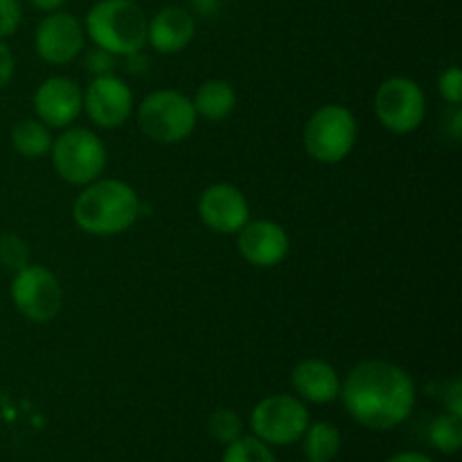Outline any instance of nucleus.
I'll list each match as a JSON object with an SVG mask.
<instances>
[{
    "mask_svg": "<svg viewBox=\"0 0 462 462\" xmlns=\"http://www.w3.org/2000/svg\"><path fill=\"white\" fill-rule=\"evenodd\" d=\"M343 406L361 427L391 431L409 420L415 406V382L402 365L383 359L361 361L341 383Z\"/></svg>",
    "mask_w": 462,
    "mask_h": 462,
    "instance_id": "nucleus-1",
    "label": "nucleus"
},
{
    "mask_svg": "<svg viewBox=\"0 0 462 462\" xmlns=\"http://www.w3.org/2000/svg\"><path fill=\"white\" fill-rule=\"evenodd\" d=\"M140 217L138 192L117 179H102L84 185L72 203L77 228L93 237H116L126 233Z\"/></svg>",
    "mask_w": 462,
    "mask_h": 462,
    "instance_id": "nucleus-2",
    "label": "nucleus"
},
{
    "mask_svg": "<svg viewBox=\"0 0 462 462\" xmlns=\"http://www.w3.org/2000/svg\"><path fill=\"white\" fill-rule=\"evenodd\" d=\"M147 21L135 0H97L86 14L84 32L95 48L113 57H129L147 45Z\"/></svg>",
    "mask_w": 462,
    "mask_h": 462,
    "instance_id": "nucleus-3",
    "label": "nucleus"
},
{
    "mask_svg": "<svg viewBox=\"0 0 462 462\" xmlns=\"http://www.w3.org/2000/svg\"><path fill=\"white\" fill-rule=\"evenodd\" d=\"M197 111L192 99L174 88L149 93L138 104V126L158 144H179L197 129Z\"/></svg>",
    "mask_w": 462,
    "mask_h": 462,
    "instance_id": "nucleus-4",
    "label": "nucleus"
},
{
    "mask_svg": "<svg viewBox=\"0 0 462 462\" xmlns=\"http://www.w3.org/2000/svg\"><path fill=\"white\" fill-rule=\"evenodd\" d=\"M359 138L355 113L341 104H325L316 108L305 125V149L316 162L337 165L346 161Z\"/></svg>",
    "mask_w": 462,
    "mask_h": 462,
    "instance_id": "nucleus-5",
    "label": "nucleus"
},
{
    "mask_svg": "<svg viewBox=\"0 0 462 462\" xmlns=\"http://www.w3.org/2000/svg\"><path fill=\"white\" fill-rule=\"evenodd\" d=\"M50 156L59 179L77 188L97 180L106 170L108 158L102 138L84 126H66V131L52 140Z\"/></svg>",
    "mask_w": 462,
    "mask_h": 462,
    "instance_id": "nucleus-6",
    "label": "nucleus"
},
{
    "mask_svg": "<svg viewBox=\"0 0 462 462\" xmlns=\"http://www.w3.org/2000/svg\"><path fill=\"white\" fill-rule=\"evenodd\" d=\"M373 106L383 129L406 135L422 126L427 117V95L411 77H388L377 86Z\"/></svg>",
    "mask_w": 462,
    "mask_h": 462,
    "instance_id": "nucleus-7",
    "label": "nucleus"
},
{
    "mask_svg": "<svg viewBox=\"0 0 462 462\" xmlns=\"http://www.w3.org/2000/svg\"><path fill=\"white\" fill-rule=\"evenodd\" d=\"M310 427V411L296 395H269L251 413L253 436L266 445L287 447L302 438Z\"/></svg>",
    "mask_w": 462,
    "mask_h": 462,
    "instance_id": "nucleus-8",
    "label": "nucleus"
},
{
    "mask_svg": "<svg viewBox=\"0 0 462 462\" xmlns=\"http://www.w3.org/2000/svg\"><path fill=\"white\" fill-rule=\"evenodd\" d=\"M12 300L30 323L43 325L61 311L63 287L52 271L41 264H27L14 273Z\"/></svg>",
    "mask_w": 462,
    "mask_h": 462,
    "instance_id": "nucleus-9",
    "label": "nucleus"
},
{
    "mask_svg": "<svg viewBox=\"0 0 462 462\" xmlns=\"http://www.w3.org/2000/svg\"><path fill=\"white\" fill-rule=\"evenodd\" d=\"M86 45L84 23L63 9L50 12L41 18L34 32L36 54L50 66H66L75 61Z\"/></svg>",
    "mask_w": 462,
    "mask_h": 462,
    "instance_id": "nucleus-10",
    "label": "nucleus"
},
{
    "mask_svg": "<svg viewBox=\"0 0 462 462\" xmlns=\"http://www.w3.org/2000/svg\"><path fill=\"white\" fill-rule=\"evenodd\" d=\"M84 113L99 129H117L134 113V93L117 75L93 77L84 90Z\"/></svg>",
    "mask_w": 462,
    "mask_h": 462,
    "instance_id": "nucleus-11",
    "label": "nucleus"
},
{
    "mask_svg": "<svg viewBox=\"0 0 462 462\" xmlns=\"http://www.w3.org/2000/svg\"><path fill=\"white\" fill-rule=\"evenodd\" d=\"M34 113L50 129H66L84 113V90L70 77H48L34 90Z\"/></svg>",
    "mask_w": 462,
    "mask_h": 462,
    "instance_id": "nucleus-12",
    "label": "nucleus"
},
{
    "mask_svg": "<svg viewBox=\"0 0 462 462\" xmlns=\"http://www.w3.org/2000/svg\"><path fill=\"white\" fill-rule=\"evenodd\" d=\"M199 217L212 233L237 235L251 221L246 194L230 183H215L199 197Z\"/></svg>",
    "mask_w": 462,
    "mask_h": 462,
    "instance_id": "nucleus-13",
    "label": "nucleus"
},
{
    "mask_svg": "<svg viewBox=\"0 0 462 462\" xmlns=\"http://www.w3.org/2000/svg\"><path fill=\"white\" fill-rule=\"evenodd\" d=\"M289 235L278 221L271 219H255L248 221L237 233V251L248 264L257 269H271L287 260Z\"/></svg>",
    "mask_w": 462,
    "mask_h": 462,
    "instance_id": "nucleus-14",
    "label": "nucleus"
},
{
    "mask_svg": "<svg viewBox=\"0 0 462 462\" xmlns=\"http://www.w3.org/2000/svg\"><path fill=\"white\" fill-rule=\"evenodd\" d=\"M197 34V18L180 5H167L147 21V45L158 54H179Z\"/></svg>",
    "mask_w": 462,
    "mask_h": 462,
    "instance_id": "nucleus-15",
    "label": "nucleus"
},
{
    "mask_svg": "<svg viewBox=\"0 0 462 462\" xmlns=\"http://www.w3.org/2000/svg\"><path fill=\"white\" fill-rule=\"evenodd\" d=\"M291 388L298 400L310 404H329L341 395L337 368L325 359H302L291 370Z\"/></svg>",
    "mask_w": 462,
    "mask_h": 462,
    "instance_id": "nucleus-16",
    "label": "nucleus"
},
{
    "mask_svg": "<svg viewBox=\"0 0 462 462\" xmlns=\"http://www.w3.org/2000/svg\"><path fill=\"white\" fill-rule=\"evenodd\" d=\"M197 117H203L208 122H221L233 116L237 106V93L233 84L226 79H208L197 88L192 97Z\"/></svg>",
    "mask_w": 462,
    "mask_h": 462,
    "instance_id": "nucleus-17",
    "label": "nucleus"
},
{
    "mask_svg": "<svg viewBox=\"0 0 462 462\" xmlns=\"http://www.w3.org/2000/svg\"><path fill=\"white\" fill-rule=\"evenodd\" d=\"M52 134H50V126H45L43 122L36 120V117H27L21 120L12 131V144L23 158H43L48 156L50 149H52Z\"/></svg>",
    "mask_w": 462,
    "mask_h": 462,
    "instance_id": "nucleus-18",
    "label": "nucleus"
},
{
    "mask_svg": "<svg viewBox=\"0 0 462 462\" xmlns=\"http://www.w3.org/2000/svg\"><path fill=\"white\" fill-rule=\"evenodd\" d=\"M300 440L310 462H332L341 451V433L329 422L310 424Z\"/></svg>",
    "mask_w": 462,
    "mask_h": 462,
    "instance_id": "nucleus-19",
    "label": "nucleus"
},
{
    "mask_svg": "<svg viewBox=\"0 0 462 462\" xmlns=\"http://www.w3.org/2000/svg\"><path fill=\"white\" fill-rule=\"evenodd\" d=\"M429 440L442 454H456L462 445V418L445 413L429 427Z\"/></svg>",
    "mask_w": 462,
    "mask_h": 462,
    "instance_id": "nucleus-20",
    "label": "nucleus"
},
{
    "mask_svg": "<svg viewBox=\"0 0 462 462\" xmlns=\"http://www.w3.org/2000/svg\"><path fill=\"white\" fill-rule=\"evenodd\" d=\"M221 462H275V456L269 449V445L262 442L260 438L242 436L230 442V445H226Z\"/></svg>",
    "mask_w": 462,
    "mask_h": 462,
    "instance_id": "nucleus-21",
    "label": "nucleus"
},
{
    "mask_svg": "<svg viewBox=\"0 0 462 462\" xmlns=\"http://www.w3.org/2000/svg\"><path fill=\"white\" fill-rule=\"evenodd\" d=\"M242 418L230 409H217L208 420V431L221 445H230L237 438H242Z\"/></svg>",
    "mask_w": 462,
    "mask_h": 462,
    "instance_id": "nucleus-22",
    "label": "nucleus"
},
{
    "mask_svg": "<svg viewBox=\"0 0 462 462\" xmlns=\"http://www.w3.org/2000/svg\"><path fill=\"white\" fill-rule=\"evenodd\" d=\"M27 264H30V246H27L25 239L12 233L3 235L0 237V266L16 273Z\"/></svg>",
    "mask_w": 462,
    "mask_h": 462,
    "instance_id": "nucleus-23",
    "label": "nucleus"
},
{
    "mask_svg": "<svg viewBox=\"0 0 462 462\" xmlns=\"http://www.w3.org/2000/svg\"><path fill=\"white\" fill-rule=\"evenodd\" d=\"M438 90H440L442 99L449 102L451 106H460L462 102V70L458 66L447 68L438 79Z\"/></svg>",
    "mask_w": 462,
    "mask_h": 462,
    "instance_id": "nucleus-24",
    "label": "nucleus"
},
{
    "mask_svg": "<svg viewBox=\"0 0 462 462\" xmlns=\"http://www.w3.org/2000/svg\"><path fill=\"white\" fill-rule=\"evenodd\" d=\"M23 5L21 0H0V39L14 36L21 27Z\"/></svg>",
    "mask_w": 462,
    "mask_h": 462,
    "instance_id": "nucleus-25",
    "label": "nucleus"
},
{
    "mask_svg": "<svg viewBox=\"0 0 462 462\" xmlns=\"http://www.w3.org/2000/svg\"><path fill=\"white\" fill-rule=\"evenodd\" d=\"M113 66H116V57H113L111 52H106V50L95 48L86 54V68H88L95 77L111 75Z\"/></svg>",
    "mask_w": 462,
    "mask_h": 462,
    "instance_id": "nucleus-26",
    "label": "nucleus"
},
{
    "mask_svg": "<svg viewBox=\"0 0 462 462\" xmlns=\"http://www.w3.org/2000/svg\"><path fill=\"white\" fill-rule=\"evenodd\" d=\"M14 68H16V61H14L12 50H9L7 43L0 39V90L12 81Z\"/></svg>",
    "mask_w": 462,
    "mask_h": 462,
    "instance_id": "nucleus-27",
    "label": "nucleus"
},
{
    "mask_svg": "<svg viewBox=\"0 0 462 462\" xmlns=\"http://www.w3.org/2000/svg\"><path fill=\"white\" fill-rule=\"evenodd\" d=\"M447 409H449L451 415H456V418H462V383L458 379H454L451 382V386L447 388Z\"/></svg>",
    "mask_w": 462,
    "mask_h": 462,
    "instance_id": "nucleus-28",
    "label": "nucleus"
},
{
    "mask_svg": "<svg viewBox=\"0 0 462 462\" xmlns=\"http://www.w3.org/2000/svg\"><path fill=\"white\" fill-rule=\"evenodd\" d=\"M30 5L34 9H39V12H57V9H61L63 5H66V0H30Z\"/></svg>",
    "mask_w": 462,
    "mask_h": 462,
    "instance_id": "nucleus-29",
    "label": "nucleus"
},
{
    "mask_svg": "<svg viewBox=\"0 0 462 462\" xmlns=\"http://www.w3.org/2000/svg\"><path fill=\"white\" fill-rule=\"evenodd\" d=\"M386 462H433L429 456L420 454V451H404V454H397L393 458H388Z\"/></svg>",
    "mask_w": 462,
    "mask_h": 462,
    "instance_id": "nucleus-30",
    "label": "nucleus"
}]
</instances>
